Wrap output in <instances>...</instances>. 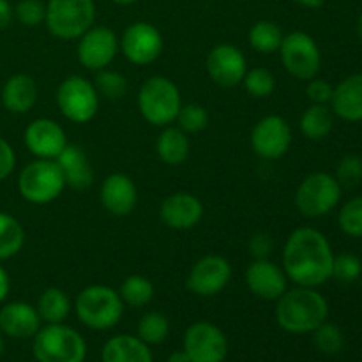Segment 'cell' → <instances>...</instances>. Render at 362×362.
<instances>
[{
  "label": "cell",
  "mask_w": 362,
  "mask_h": 362,
  "mask_svg": "<svg viewBox=\"0 0 362 362\" xmlns=\"http://www.w3.org/2000/svg\"><path fill=\"white\" fill-rule=\"evenodd\" d=\"M334 251L327 237L317 228L300 226L286 239L283 247V271L297 286L320 285L332 279Z\"/></svg>",
  "instance_id": "1"
},
{
  "label": "cell",
  "mask_w": 362,
  "mask_h": 362,
  "mask_svg": "<svg viewBox=\"0 0 362 362\" xmlns=\"http://www.w3.org/2000/svg\"><path fill=\"white\" fill-rule=\"evenodd\" d=\"M276 322L290 334H308L329 317V303L317 288L296 286L276 300Z\"/></svg>",
  "instance_id": "2"
},
{
  "label": "cell",
  "mask_w": 362,
  "mask_h": 362,
  "mask_svg": "<svg viewBox=\"0 0 362 362\" xmlns=\"http://www.w3.org/2000/svg\"><path fill=\"white\" fill-rule=\"evenodd\" d=\"M73 308L78 320L92 331L115 327L124 315V300L119 292L106 285H90L81 290Z\"/></svg>",
  "instance_id": "3"
},
{
  "label": "cell",
  "mask_w": 362,
  "mask_h": 362,
  "mask_svg": "<svg viewBox=\"0 0 362 362\" xmlns=\"http://www.w3.org/2000/svg\"><path fill=\"white\" fill-rule=\"evenodd\" d=\"M182 106L180 90L170 78L151 76L138 92V110L148 124L166 127L175 122Z\"/></svg>",
  "instance_id": "4"
},
{
  "label": "cell",
  "mask_w": 362,
  "mask_h": 362,
  "mask_svg": "<svg viewBox=\"0 0 362 362\" xmlns=\"http://www.w3.org/2000/svg\"><path fill=\"white\" fill-rule=\"evenodd\" d=\"M32 354L37 362H83L87 357V343L73 327L48 324L34 336Z\"/></svg>",
  "instance_id": "5"
},
{
  "label": "cell",
  "mask_w": 362,
  "mask_h": 362,
  "mask_svg": "<svg viewBox=\"0 0 362 362\" xmlns=\"http://www.w3.org/2000/svg\"><path fill=\"white\" fill-rule=\"evenodd\" d=\"M94 20V0H48L46 4V27L49 34L64 41L80 39Z\"/></svg>",
  "instance_id": "6"
},
{
  "label": "cell",
  "mask_w": 362,
  "mask_h": 362,
  "mask_svg": "<svg viewBox=\"0 0 362 362\" xmlns=\"http://www.w3.org/2000/svg\"><path fill=\"white\" fill-rule=\"evenodd\" d=\"M66 187L62 170L53 159H35L18 175V191L21 198L35 205L52 204Z\"/></svg>",
  "instance_id": "7"
},
{
  "label": "cell",
  "mask_w": 362,
  "mask_h": 362,
  "mask_svg": "<svg viewBox=\"0 0 362 362\" xmlns=\"http://www.w3.org/2000/svg\"><path fill=\"white\" fill-rule=\"evenodd\" d=\"M343 187L334 175L313 172L304 177L296 191V207L304 218H322L338 207Z\"/></svg>",
  "instance_id": "8"
},
{
  "label": "cell",
  "mask_w": 362,
  "mask_h": 362,
  "mask_svg": "<svg viewBox=\"0 0 362 362\" xmlns=\"http://www.w3.org/2000/svg\"><path fill=\"white\" fill-rule=\"evenodd\" d=\"M57 106L67 120L87 124L95 117L99 108V94L94 83L80 74H71L57 90Z\"/></svg>",
  "instance_id": "9"
},
{
  "label": "cell",
  "mask_w": 362,
  "mask_h": 362,
  "mask_svg": "<svg viewBox=\"0 0 362 362\" xmlns=\"http://www.w3.org/2000/svg\"><path fill=\"white\" fill-rule=\"evenodd\" d=\"M279 55L286 73L297 80H311L322 66V53L317 41L308 32L296 30L283 37Z\"/></svg>",
  "instance_id": "10"
},
{
  "label": "cell",
  "mask_w": 362,
  "mask_h": 362,
  "mask_svg": "<svg viewBox=\"0 0 362 362\" xmlns=\"http://www.w3.org/2000/svg\"><path fill=\"white\" fill-rule=\"evenodd\" d=\"M184 352L191 362H225L228 339L212 322H194L184 334Z\"/></svg>",
  "instance_id": "11"
},
{
  "label": "cell",
  "mask_w": 362,
  "mask_h": 362,
  "mask_svg": "<svg viewBox=\"0 0 362 362\" xmlns=\"http://www.w3.org/2000/svg\"><path fill=\"white\" fill-rule=\"evenodd\" d=\"M232 265L221 255H205L191 267L186 288L198 297H214L228 286Z\"/></svg>",
  "instance_id": "12"
},
{
  "label": "cell",
  "mask_w": 362,
  "mask_h": 362,
  "mask_svg": "<svg viewBox=\"0 0 362 362\" xmlns=\"http://www.w3.org/2000/svg\"><path fill=\"white\" fill-rule=\"evenodd\" d=\"M292 127L288 120L279 115H267L255 124L251 131V148L267 161H276L290 151Z\"/></svg>",
  "instance_id": "13"
},
{
  "label": "cell",
  "mask_w": 362,
  "mask_h": 362,
  "mask_svg": "<svg viewBox=\"0 0 362 362\" xmlns=\"http://www.w3.org/2000/svg\"><path fill=\"white\" fill-rule=\"evenodd\" d=\"M163 35L148 21H134L124 30L119 48L131 64L148 66L156 62L163 52Z\"/></svg>",
  "instance_id": "14"
},
{
  "label": "cell",
  "mask_w": 362,
  "mask_h": 362,
  "mask_svg": "<svg viewBox=\"0 0 362 362\" xmlns=\"http://www.w3.org/2000/svg\"><path fill=\"white\" fill-rule=\"evenodd\" d=\"M78 60L88 71L106 69L119 52V39L108 27L92 25L78 41Z\"/></svg>",
  "instance_id": "15"
},
{
  "label": "cell",
  "mask_w": 362,
  "mask_h": 362,
  "mask_svg": "<svg viewBox=\"0 0 362 362\" xmlns=\"http://www.w3.org/2000/svg\"><path fill=\"white\" fill-rule=\"evenodd\" d=\"M205 67L216 85L232 88L243 83V78L247 71V62L244 53L237 46L221 42L209 52Z\"/></svg>",
  "instance_id": "16"
},
{
  "label": "cell",
  "mask_w": 362,
  "mask_h": 362,
  "mask_svg": "<svg viewBox=\"0 0 362 362\" xmlns=\"http://www.w3.org/2000/svg\"><path fill=\"white\" fill-rule=\"evenodd\" d=\"M23 141L32 156L37 159H53V161L69 144L66 131L52 119L32 120L25 129Z\"/></svg>",
  "instance_id": "17"
},
{
  "label": "cell",
  "mask_w": 362,
  "mask_h": 362,
  "mask_svg": "<svg viewBox=\"0 0 362 362\" xmlns=\"http://www.w3.org/2000/svg\"><path fill=\"white\" fill-rule=\"evenodd\" d=\"M244 281L250 292L262 300H278L288 290L285 271L269 258L251 262L244 274Z\"/></svg>",
  "instance_id": "18"
},
{
  "label": "cell",
  "mask_w": 362,
  "mask_h": 362,
  "mask_svg": "<svg viewBox=\"0 0 362 362\" xmlns=\"http://www.w3.org/2000/svg\"><path fill=\"white\" fill-rule=\"evenodd\" d=\"M159 218L172 230H191L204 218V205L194 194L177 191L161 202Z\"/></svg>",
  "instance_id": "19"
},
{
  "label": "cell",
  "mask_w": 362,
  "mask_h": 362,
  "mask_svg": "<svg viewBox=\"0 0 362 362\" xmlns=\"http://www.w3.org/2000/svg\"><path fill=\"white\" fill-rule=\"evenodd\" d=\"M101 204L110 214L127 216L138 204V189L133 179L124 173H112L106 177L99 189Z\"/></svg>",
  "instance_id": "20"
},
{
  "label": "cell",
  "mask_w": 362,
  "mask_h": 362,
  "mask_svg": "<svg viewBox=\"0 0 362 362\" xmlns=\"http://www.w3.org/2000/svg\"><path fill=\"white\" fill-rule=\"evenodd\" d=\"M41 322L37 310L28 303L16 300L0 308V332L13 339L34 338Z\"/></svg>",
  "instance_id": "21"
},
{
  "label": "cell",
  "mask_w": 362,
  "mask_h": 362,
  "mask_svg": "<svg viewBox=\"0 0 362 362\" xmlns=\"http://www.w3.org/2000/svg\"><path fill=\"white\" fill-rule=\"evenodd\" d=\"M334 117L346 122L362 120V73H356L339 81L332 92L331 103Z\"/></svg>",
  "instance_id": "22"
},
{
  "label": "cell",
  "mask_w": 362,
  "mask_h": 362,
  "mask_svg": "<svg viewBox=\"0 0 362 362\" xmlns=\"http://www.w3.org/2000/svg\"><path fill=\"white\" fill-rule=\"evenodd\" d=\"M39 88L37 83L28 74H13L7 78L2 88V105L4 108L14 115H23L28 113L37 103Z\"/></svg>",
  "instance_id": "23"
},
{
  "label": "cell",
  "mask_w": 362,
  "mask_h": 362,
  "mask_svg": "<svg viewBox=\"0 0 362 362\" xmlns=\"http://www.w3.org/2000/svg\"><path fill=\"white\" fill-rule=\"evenodd\" d=\"M57 165L62 170L64 180H66V186L73 187V189H87L94 182V170H92L90 161H88L87 154L83 152V148H80L78 145L67 144V147L64 148L62 154L55 159Z\"/></svg>",
  "instance_id": "24"
},
{
  "label": "cell",
  "mask_w": 362,
  "mask_h": 362,
  "mask_svg": "<svg viewBox=\"0 0 362 362\" xmlns=\"http://www.w3.org/2000/svg\"><path fill=\"white\" fill-rule=\"evenodd\" d=\"M103 362H154L151 346L138 336L119 334L110 338L101 350Z\"/></svg>",
  "instance_id": "25"
},
{
  "label": "cell",
  "mask_w": 362,
  "mask_h": 362,
  "mask_svg": "<svg viewBox=\"0 0 362 362\" xmlns=\"http://www.w3.org/2000/svg\"><path fill=\"white\" fill-rule=\"evenodd\" d=\"M189 138L187 133H184L180 127H168L161 131L156 144V151H158L159 159L166 165L177 166L184 163L189 156Z\"/></svg>",
  "instance_id": "26"
},
{
  "label": "cell",
  "mask_w": 362,
  "mask_h": 362,
  "mask_svg": "<svg viewBox=\"0 0 362 362\" xmlns=\"http://www.w3.org/2000/svg\"><path fill=\"white\" fill-rule=\"evenodd\" d=\"M300 133L311 141L324 140L334 127V113L329 105H313L304 110L299 120Z\"/></svg>",
  "instance_id": "27"
},
{
  "label": "cell",
  "mask_w": 362,
  "mask_h": 362,
  "mask_svg": "<svg viewBox=\"0 0 362 362\" xmlns=\"http://www.w3.org/2000/svg\"><path fill=\"white\" fill-rule=\"evenodd\" d=\"M35 310H37L41 320L46 324H64L73 306H71L69 296L64 290L49 286L39 296Z\"/></svg>",
  "instance_id": "28"
},
{
  "label": "cell",
  "mask_w": 362,
  "mask_h": 362,
  "mask_svg": "<svg viewBox=\"0 0 362 362\" xmlns=\"http://www.w3.org/2000/svg\"><path fill=\"white\" fill-rule=\"evenodd\" d=\"M283 37H285V34H283L281 27L271 20L257 21L247 34L251 48L257 49L258 53H264V55H272V53L279 52Z\"/></svg>",
  "instance_id": "29"
},
{
  "label": "cell",
  "mask_w": 362,
  "mask_h": 362,
  "mask_svg": "<svg viewBox=\"0 0 362 362\" xmlns=\"http://www.w3.org/2000/svg\"><path fill=\"white\" fill-rule=\"evenodd\" d=\"M25 244V230L14 216L0 211V262L16 257Z\"/></svg>",
  "instance_id": "30"
},
{
  "label": "cell",
  "mask_w": 362,
  "mask_h": 362,
  "mask_svg": "<svg viewBox=\"0 0 362 362\" xmlns=\"http://www.w3.org/2000/svg\"><path fill=\"white\" fill-rule=\"evenodd\" d=\"M117 292H119L124 304L131 308H141L147 306L152 300V297H154V285L145 276L131 274L124 279Z\"/></svg>",
  "instance_id": "31"
},
{
  "label": "cell",
  "mask_w": 362,
  "mask_h": 362,
  "mask_svg": "<svg viewBox=\"0 0 362 362\" xmlns=\"http://www.w3.org/2000/svg\"><path fill=\"white\" fill-rule=\"evenodd\" d=\"M138 338L148 346L161 345L170 334V320L159 311H148L138 322Z\"/></svg>",
  "instance_id": "32"
},
{
  "label": "cell",
  "mask_w": 362,
  "mask_h": 362,
  "mask_svg": "<svg viewBox=\"0 0 362 362\" xmlns=\"http://www.w3.org/2000/svg\"><path fill=\"white\" fill-rule=\"evenodd\" d=\"M244 90L255 99H264L274 92L276 88V78L265 67H253V69H247L246 74L243 78Z\"/></svg>",
  "instance_id": "33"
},
{
  "label": "cell",
  "mask_w": 362,
  "mask_h": 362,
  "mask_svg": "<svg viewBox=\"0 0 362 362\" xmlns=\"http://www.w3.org/2000/svg\"><path fill=\"white\" fill-rule=\"evenodd\" d=\"M338 225L345 235L362 239V197H354L338 212Z\"/></svg>",
  "instance_id": "34"
},
{
  "label": "cell",
  "mask_w": 362,
  "mask_h": 362,
  "mask_svg": "<svg viewBox=\"0 0 362 362\" xmlns=\"http://www.w3.org/2000/svg\"><path fill=\"white\" fill-rule=\"evenodd\" d=\"M95 73L98 74H95L94 87L99 95L117 101V99H120L127 92V80L124 74L112 69H101L95 71Z\"/></svg>",
  "instance_id": "35"
},
{
  "label": "cell",
  "mask_w": 362,
  "mask_h": 362,
  "mask_svg": "<svg viewBox=\"0 0 362 362\" xmlns=\"http://www.w3.org/2000/svg\"><path fill=\"white\" fill-rule=\"evenodd\" d=\"M313 341L315 346L320 350L322 354H327V356H334L345 345V336H343L341 329L334 324H329L324 322L320 327H317L313 331Z\"/></svg>",
  "instance_id": "36"
},
{
  "label": "cell",
  "mask_w": 362,
  "mask_h": 362,
  "mask_svg": "<svg viewBox=\"0 0 362 362\" xmlns=\"http://www.w3.org/2000/svg\"><path fill=\"white\" fill-rule=\"evenodd\" d=\"M362 274V262L359 257L352 253L334 255L332 262V279L343 283V285H352Z\"/></svg>",
  "instance_id": "37"
},
{
  "label": "cell",
  "mask_w": 362,
  "mask_h": 362,
  "mask_svg": "<svg viewBox=\"0 0 362 362\" xmlns=\"http://www.w3.org/2000/svg\"><path fill=\"white\" fill-rule=\"evenodd\" d=\"M177 124L184 133H200L209 126V113L204 106L197 103L182 105L177 115Z\"/></svg>",
  "instance_id": "38"
},
{
  "label": "cell",
  "mask_w": 362,
  "mask_h": 362,
  "mask_svg": "<svg viewBox=\"0 0 362 362\" xmlns=\"http://www.w3.org/2000/svg\"><path fill=\"white\" fill-rule=\"evenodd\" d=\"M336 180L341 187H354L362 180V158L356 154H349L338 163L336 168Z\"/></svg>",
  "instance_id": "39"
},
{
  "label": "cell",
  "mask_w": 362,
  "mask_h": 362,
  "mask_svg": "<svg viewBox=\"0 0 362 362\" xmlns=\"http://www.w3.org/2000/svg\"><path fill=\"white\" fill-rule=\"evenodd\" d=\"M14 16L25 27H37L46 18V6L41 0H20L14 7Z\"/></svg>",
  "instance_id": "40"
},
{
  "label": "cell",
  "mask_w": 362,
  "mask_h": 362,
  "mask_svg": "<svg viewBox=\"0 0 362 362\" xmlns=\"http://www.w3.org/2000/svg\"><path fill=\"white\" fill-rule=\"evenodd\" d=\"M332 92H334V87L327 80H322V78L317 76L308 80L306 95L313 105H329L332 98Z\"/></svg>",
  "instance_id": "41"
},
{
  "label": "cell",
  "mask_w": 362,
  "mask_h": 362,
  "mask_svg": "<svg viewBox=\"0 0 362 362\" xmlns=\"http://www.w3.org/2000/svg\"><path fill=\"white\" fill-rule=\"evenodd\" d=\"M250 253L253 255L255 260H260V258H269L274 251V240L269 233H255L250 239Z\"/></svg>",
  "instance_id": "42"
},
{
  "label": "cell",
  "mask_w": 362,
  "mask_h": 362,
  "mask_svg": "<svg viewBox=\"0 0 362 362\" xmlns=\"http://www.w3.org/2000/svg\"><path fill=\"white\" fill-rule=\"evenodd\" d=\"M16 166V154L6 138L0 136V182L6 180Z\"/></svg>",
  "instance_id": "43"
},
{
  "label": "cell",
  "mask_w": 362,
  "mask_h": 362,
  "mask_svg": "<svg viewBox=\"0 0 362 362\" xmlns=\"http://www.w3.org/2000/svg\"><path fill=\"white\" fill-rule=\"evenodd\" d=\"M14 18V9L9 0H0V28H7Z\"/></svg>",
  "instance_id": "44"
},
{
  "label": "cell",
  "mask_w": 362,
  "mask_h": 362,
  "mask_svg": "<svg viewBox=\"0 0 362 362\" xmlns=\"http://www.w3.org/2000/svg\"><path fill=\"white\" fill-rule=\"evenodd\" d=\"M9 290H11L9 274H7L6 269L0 265V303H4V300L7 299V296H9Z\"/></svg>",
  "instance_id": "45"
},
{
  "label": "cell",
  "mask_w": 362,
  "mask_h": 362,
  "mask_svg": "<svg viewBox=\"0 0 362 362\" xmlns=\"http://www.w3.org/2000/svg\"><path fill=\"white\" fill-rule=\"evenodd\" d=\"M168 362H191V361H189V357H187V354L184 352V349H182V350H175V352L170 354Z\"/></svg>",
  "instance_id": "46"
},
{
  "label": "cell",
  "mask_w": 362,
  "mask_h": 362,
  "mask_svg": "<svg viewBox=\"0 0 362 362\" xmlns=\"http://www.w3.org/2000/svg\"><path fill=\"white\" fill-rule=\"evenodd\" d=\"M296 2L299 4V6L308 7V9H318V7L324 6L327 0H296Z\"/></svg>",
  "instance_id": "47"
},
{
  "label": "cell",
  "mask_w": 362,
  "mask_h": 362,
  "mask_svg": "<svg viewBox=\"0 0 362 362\" xmlns=\"http://www.w3.org/2000/svg\"><path fill=\"white\" fill-rule=\"evenodd\" d=\"M112 2L119 4V6H131V4L138 2V0H112Z\"/></svg>",
  "instance_id": "48"
},
{
  "label": "cell",
  "mask_w": 362,
  "mask_h": 362,
  "mask_svg": "<svg viewBox=\"0 0 362 362\" xmlns=\"http://www.w3.org/2000/svg\"><path fill=\"white\" fill-rule=\"evenodd\" d=\"M4 350H6V343H4L2 332H0V356H2V354H4Z\"/></svg>",
  "instance_id": "49"
},
{
  "label": "cell",
  "mask_w": 362,
  "mask_h": 362,
  "mask_svg": "<svg viewBox=\"0 0 362 362\" xmlns=\"http://www.w3.org/2000/svg\"><path fill=\"white\" fill-rule=\"evenodd\" d=\"M357 32H359V35H361V39H362V14H361L359 21H357Z\"/></svg>",
  "instance_id": "50"
}]
</instances>
